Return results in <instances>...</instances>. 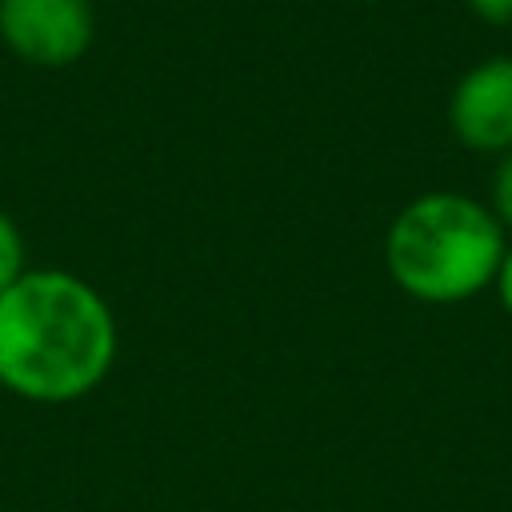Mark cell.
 Returning a JSON list of instances; mask_svg holds the SVG:
<instances>
[{
    "label": "cell",
    "mask_w": 512,
    "mask_h": 512,
    "mask_svg": "<svg viewBox=\"0 0 512 512\" xmlns=\"http://www.w3.org/2000/svg\"><path fill=\"white\" fill-rule=\"evenodd\" d=\"M28 272V248L8 212H0V296Z\"/></svg>",
    "instance_id": "obj_5"
},
{
    "label": "cell",
    "mask_w": 512,
    "mask_h": 512,
    "mask_svg": "<svg viewBox=\"0 0 512 512\" xmlns=\"http://www.w3.org/2000/svg\"><path fill=\"white\" fill-rule=\"evenodd\" d=\"M364 4H376V0H364Z\"/></svg>",
    "instance_id": "obj_9"
},
{
    "label": "cell",
    "mask_w": 512,
    "mask_h": 512,
    "mask_svg": "<svg viewBox=\"0 0 512 512\" xmlns=\"http://www.w3.org/2000/svg\"><path fill=\"white\" fill-rule=\"evenodd\" d=\"M448 128L468 152H512V56H488L456 76L448 92Z\"/></svg>",
    "instance_id": "obj_4"
},
{
    "label": "cell",
    "mask_w": 512,
    "mask_h": 512,
    "mask_svg": "<svg viewBox=\"0 0 512 512\" xmlns=\"http://www.w3.org/2000/svg\"><path fill=\"white\" fill-rule=\"evenodd\" d=\"M112 304L76 272L28 268L0 296V388L32 404H68L116 364Z\"/></svg>",
    "instance_id": "obj_1"
},
{
    "label": "cell",
    "mask_w": 512,
    "mask_h": 512,
    "mask_svg": "<svg viewBox=\"0 0 512 512\" xmlns=\"http://www.w3.org/2000/svg\"><path fill=\"white\" fill-rule=\"evenodd\" d=\"M508 232L492 208L464 192H424L408 200L384 232L392 284L420 304H464L492 288Z\"/></svg>",
    "instance_id": "obj_2"
},
{
    "label": "cell",
    "mask_w": 512,
    "mask_h": 512,
    "mask_svg": "<svg viewBox=\"0 0 512 512\" xmlns=\"http://www.w3.org/2000/svg\"><path fill=\"white\" fill-rule=\"evenodd\" d=\"M4 48L36 68H68L96 40L92 0H0Z\"/></svg>",
    "instance_id": "obj_3"
},
{
    "label": "cell",
    "mask_w": 512,
    "mask_h": 512,
    "mask_svg": "<svg viewBox=\"0 0 512 512\" xmlns=\"http://www.w3.org/2000/svg\"><path fill=\"white\" fill-rule=\"evenodd\" d=\"M492 292H496V300H500V308L512 316V244L504 248V260H500V268H496V280H492Z\"/></svg>",
    "instance_id": "obj_8"
},
{
    "label": "cell",
    "mask_w": 512,
    "mask_h": 512,
    "mask_svg": "<svg viewBox=\"0 0 512 512\" xmlns=\"http://www.w3.org/2000/svg\"><path fill=\"white\" fill-rule=\"evenodd\" d=\"M468 12L480 20V24H492V28H512V0H464Z\"/></svg>",
    "instance_id": "obj_7"
},
{
    "label": "cell",
    "mask_w": 512,
    "mask_h": 512,
    "mask_svg": "<svg viewBox=\"0 0 512 512\" xmlns=\"http://www.w3.org/2000/svg\"><path fill=\"white\" fill-rule=\"evenodd\" d=\"M492 216L500 220L504 232H512V152L496 156V168H492V184H488V200Z\"/></svg>",
    "instance_id": "obj_6"
}]
</instances>
